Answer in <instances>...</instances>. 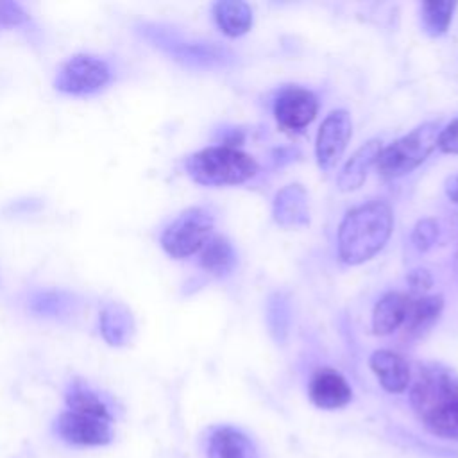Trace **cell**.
Wrapping results in <instances>:
<instances>
[{
  "instance_id": "obj_13",
  "label": "cell",
  "mask_w": 458,
  "mask_h": 458,
  "mask_svg": "<svg viewBox=\"0 0 458 458\" xmlns=\"http://www.w3.org/2000/svg\"><path fill=\"white\" fill-rule=\"evenodd\" d=\"M308 395L317 408L338 410L351 403L352 388L340 372L333 369H318L310 379Z\"/></svg>"
},
{
  "instance_id": "obj_27",
  "label": "cell",
  "mask_w": 458,
  "mask_h": 458,
  "mask_svg": "<svg viewBox=\"0 0 458 458\" xmlns=\"http://www.w3.org/2000/svg\"><path fill=\"white\" fill-rule=\"evenodd\" d=\"M410 284L415 292H420V290H428L431 286V277L426 270H415L411 272L410 276Z\"/></svg>"
},
{
  "instance_id": "obj_21",
  "label": "cell",
  "mask_w": 458,
  "mask_h": 458,
  "mask_svg": "<svg viewBox=\"0 0 458 458\" xmlns=\"http://www.w3.org/2000/svg\"><path fill=\"white\" fill-rule=\"evenodd\" d=\"M420 424L437 438L458 442V395L424 417Z\"/></svg>"
},
{
  "instance_id": "obj_12",
  "label": "cell",
  "mask_w": 458,
  "mask_h": 458,
  "mask_svg": "<svg viewBox=\"0 0 458 458\" xmlns=\"http://www.w3.org/2000/svg\"><path fill=\"white\" fill-rule=\"evenodd\" d=\"M206 458H261L256 442L236 426H215L206 438Z\"/></svg>"
},
{
  "instance_id": "obj_2",
  "label": "cell",
  "mask_w": 458,
  "mask_h": 458,
  "mask_svg": "<svg viewBox=\"0 0 458 458\" xmlns=\"http://www.w3.org/2000/svg\"><path fill=\"white\" fill-rule=\"evenodd\" d=\"M184 172L188 177L202 186L242 184L256 172V161L229 145L208 147L184 159Z\"/></svg>"
},
{
  "instance_id": "obj_3",
  "label": "cell",
  "mask_w": 458,
  "mask_h": 458,
  "mask_svg": "<svg viewBox=\"0 0 458 458\" xmlns=\"http://www.w3.org/2000/svg\"><path fill=\"white\" fill-rule=\"evenodd\" d=\"M116 75L118 72L111 59L91 52H79L57 66L52 86L59 95L86 98L106 91L116 81Z\"/></svg>"
},
{
  "instance_id": "obj_20",
  "label": "cell",
  "mask_w": 458,
  "mask_h": 458,
  "mask_svg": "<svg viewBox=\"0 0 458 458\" xmlns=\"http://www.w3.org/2000/svg\"><path fill=\"white\" fill-rule=\"evenodd\" d=\"M442 311V297L440 295H422V297H411L406 320H404V331L410 335H417L422 329L429 327Z\"/></svg>"
},
{
  "instance_id": "obj_9",
  "label": "cell",
  "mask_w": 458,
  "mask_h": 458,
  "mask_svg": "<svg viewBox=\"0 0 458 458\" xmlns=\"http://www.w3.org/2000/svg\"><path fill=\"white\" fill-rule=\"evenodd\" d=\"M352 134V123L345 111L329 113L317 132L315 154L322 170H331L342 157Z\"/></svg>"
},
{
  "instance_id": "obj_19",
  "label": "cell",
  "mask_w": 458,
  "mask_h": 458,
  "mask_svg": "<svg viewBox=\"0 0 458 458\" xmlns=\"http://www.w3.org/2000/svg\"><path fill=\"white\" fill-rule=\"evenodd\" d=\"M213 18L220 27V30L231 38L245 34L252 25L250 7L236 0L216 2L213 5Z\"/></svg>"
},
{
  "instance_id": "obj_10",
  "label": "cell",
  "mask_w": 458,
  "mask_h": 458,
  "mask_svg": "<svg viewBox=\"0 0 458 458\" xmlns=\"http://www.w3.org/2000/svg\"><path fill=\"white\" fill-rule=\"evenodd\" d=\"M66 410L113 422L116 419L114 401L102 390L95 388L82 377H70L63 390Z\"/></svg>"
},
{
  "instance_id": "obj_25",
  "label": "cell",
  "mask_w": 458,
  "mask_h": 458,
  "mask_svg": "<svg viewBox=\"0 0 458 458\" xmlns=\"http://www.w3.org/2000/svg\"><path fill=\"white\" fill-rule=\"evenodd\" d=\"M437 238V225L433 220H420L413 231V243L419 250H426Z\"/></svg>"
},
{
  "instance_id": "obj_15",
  "label": "cell",
  "mask_w": 458,
  "mask_h": 458,
  "mask_svg": "<svg viewBox=\"0 0 458 458\" xmlns=\"http://www.w3.org/2000/svg\"><path fill=\"white\" fill-rule=\"evenodd\" d=\"M369 365L377 377L383 390L390 394H403L410 388L411 370L403 356L394 351L379 349L370 354Z\"/></svg>"
},
{
  "instance_id": "obj_7",
  "label": "cell",
  "mask_w": 458,
  "mask_h": 458,
  "mask_svg": "<svg viewBox=\"0 0 458 458\" xmlns=\"http://www.w3.org/2000/svg\"><path fill=\"white\" fill-rule=\"evenodd\" d=\"M458 395V377L438 365L424 367L410 383V403L419 420Z\"/></svg>"
},
{
  "instance_id": "obj_28",
  "label": "cell",
  "mask_w": 458,
  "mask_h": 458,
  "mask_svg": "<svg viewBox=\"0 0 458 458\" xmlns=\"http://www.w3.org/2000/svg\"><path fill=\"white\" fill-rule=\"evenodd\" d=\"M447 195H449V199L453 202H458V175L449 179V182H447Z\"/></svg>"
},
{
  "instance_id": "obj_24",
  "label": "cell",
  "mask_w": 458,
  "mask_h": 458,
  "mask_svg": "<svg viewBox=\"0 0 458 458\" xmlns=\"http://www.w3.org/2000/svg\"><path fill=\"white\" fill-rule=\"evenodd\" d=\"M454 7H456L454 2H424L422 21L426 25V30L433 36L445 32L451 23Z\"/></svg>"
},
{
  "instance_id": "obj_18",
  "label": "cell",
  "mask_w": 458,
  "mask_h": 458,
  "mask_svg": "<svg viewBox=\"0 0 458 458\" xmlns=\"http://www.w3.org/2000/svg\"><path fill=\"white\" fill-rule=\"evenodd\" d=\"M274 216L281 225H299L308 220L306 193L301 186L290 184L281 190L274 200Z\"/></svg>"
},
{
  "instance_id": "obj_8",
  "label": "cell",
  "mask_w": 458,
  "mask_h": 458,
  "mask_svg": "<svg viewBox=\"0 0 458 458\" xmlns=\"http://www.w3.org/2000/svg\"><path fill=\"white\" fill-rule=\"evenodd\" d=\"M111 424L113 422L64 410L55 417L52 429L55 437L68 445L100 447L113 442L114 433Z\"/></svg>"
},
{
  "instance_id": "obj_1",
  "label": "cell",
  "mask_w": 458,
  "mask_h": 458,
  "mask_svg": "<svg viewBox=\"0 0 458 458\" xmlns=\"http://www.w3.org/2000/svg\"><path fill=\"white\" fill-rule=\"evenodd\" d=\"M394 227V215L386 202L370 200L352 208L338 227V256L347 265H358L376 256Z\"/></svg>"
},
{
  "instance_id": "obj_17",
  "label": "cell",
  "mask_w": 458,
  "mask_h": 458,
  "mask_svg": "<svg viewBox=\"0 0 458 458\" xmlns=\"http://www.w3.org/2000/svg\"><path fill=\"white\" fill-rule=\"evenodd\" d=\"M411 295L401 292H390L383 295L374 306L372 329L376 335H390L404 326Z\"/></svg>"
},
{
  "instance_id": "obj_14",
  "label": "cell",
  "mask_w": 458,
  "mask_h": 458,
  "mask_svg": "<svg viewBox=\"0 0 458 458\" xmlns=\"http://www.w3.org/2000/svg\"><path fill=\"white\" fill-rule=\"evenodd\" d=\"M100 338L111 347H123L134 333V318L129 308L118 301H107L97 315Z\"/></svg>"
},
{
  "instance_id": "obj_6",
  "label": "cell",
  "mask_w": 458,
  "mask_h": 458,
  "mask_svg": "<svg viewBox=\"0 0 458 458\" xmlns=\"http://www.w3.org/2000/svg\"><path fill=\"white\" fill-rule=\"evenodd\" d=\"M20 304L30 318L54 324H68L81 315L84 299L68 288L32 286L20 295Z\"/></svg>"
},
{
  "instance_id": "obj_4",
  "label": "cell",
  "mask_w": 458,
  "mask_h": 458,
  "mask_svg": "<svg viewBox=\"0 0 458 458\" xmlns=\"http://www.w3.org/2000/svg\"><path fill=\"white\" fill-rule=\"evenodd\" d=\"M438 122H428L399 138L388 147H383L377 157V170L383 177L395 179L410 174L422 165L438 145Z\"/></svg>"
},
{
  "instance_id": "obj_11",
  "label": "cell",
  "mask_w": 458,
  "mask_h": 458,
  "mask_svg": "<svg viewBox=\"0 0 458 458\" xmlns=\"http://www.w3.org/2000/svg\"><path fill=\"white\" fill-rule=\"evenodd\" d=\"M318 111L317 97L302 88H286L276 100L274 114L284 129L301 131L310 125Z\"/></svg>"
},
{
  "instance_id": "obj_22",
  "label": "cell",
  "mask_w": 458,
  "mask_h": 458,
  "mask_svg": "<svg viewBox=\"0 0 458 458\" xmlns=\"http://www.w3.org/2000/svg\"><path fill=\"white\" fill-rule=\"evenodd\" d=\"M199 254L200 267L216 277L225 276L234 267L236 261L231 243L222 236H211V240L204 245V249Z\"/></svg>"
},
{
  "instance_id": "obj_23",
  "label": "cell",
  "mask_w": 458,
  "mask_h": 458,
  "mask_svg": "<svg viewBox=\"0 0 458 458\" xmlns=\"http://www.w3.org/2000/svg\"><path fill=\"white\" fill-rule=\"evenodd\" d=\"M23 32L30 34L36 30V21L30 13L20 2H0V32Z\"/></svg>"
},
{
  "instance_id": "obj_16",
  "label": "cell",
  "mask_w": 458,
  "mask_h": 458,
  "mask_svg": "<svg viewBox=\"0 0 458 458\" xmlns=\"http://www.w3.org/2000/svg\"><path fill=\"white\" fill-rule=\"evenodd\" d=\"M381 150H383V145L379 140H370L365 145H361L349 157V161L344 165L342 172L338 174V179H336L338 188L342 191L358 190L365 182L369 170L377 163Z\"/></svg>"
},
{
  "instance_id": "obj_26",
  "label": "cell",
  "mask_w": 458,
  "mask_h": 458,
  "mask_svg": "<svg viewBox=\"0 0 458 458\" xmlns=\"http://www.w3.org/2000/svg\"><path fill=\"white\" fill-rule=\"evenodd\" d=\"M442 152L447 154H458V118L453 120L445 129L438 134V145Z\"/></svg>"
},
{
  "instance_id": "obj_5",
  "label": "cell",
  "mask_w": 458,
  "mask_h": 458,
  "mask_svg": "<svg viewBox=\"0 0 458 458\" xmlns=\"http://www.w3.org/2000/svg\"><path fill=\"white\" fill-rule=\"evenodd\" d=\"M213 236V216L204 208H188L165 225L159 234L161 249L174 259L199 254Z\"/></svg>"
}]
</instances>
